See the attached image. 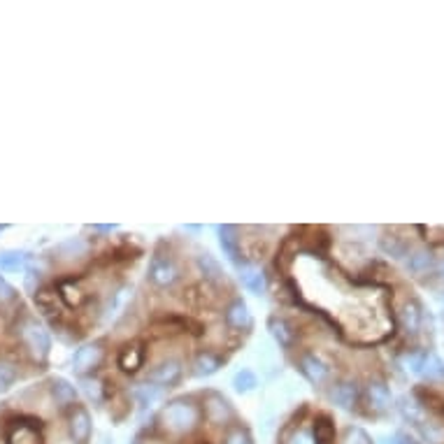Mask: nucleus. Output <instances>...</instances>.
I'll return each mask as SVG.
<instances>
[{"mask_svg":"<svg viewBox=\"0 0 444 444\" xmlns=\"http://www.w3.org/2000/svg\"><path fill=\"white\" fill-rule=\"evenodd\" d=\"M196 263H198L200 275H203L207 282H214V284H217V282L224 280V275H226L224 268H221V263H219L217 259H214L212 254H207V252L200 254Z\"/></svg>","mask_w":444,"mask_h":444,"instance_id":"obj_19","label":"nucleus"},{"mask_svg":"<svg viewBox=\"0 0 444 444\" xmlns=\"http://www.w3.org/2000/svg\"><path fill=\"white\" fill-rule=\"evenodd\" d=\"M219 245L224 249V254L228 256V261H233L235 266L240 263V238H238V228L235 226H219Z\"/></svg>","mask_w":444,"mask_h":444,"instance_id":"obj_13","label":"nucleus"},{"mask_svg":"<svg viewBox=\"0 0 444 444\" xmlns=\"http://www.w3.org/2000/svg\"><path fill=\"white\" fill-rule=\"evenodd\" d=\"M31 254L19 252V249H8V252H0V273H22L29 268Z\"/></svg>","mask_w":444,"mask_h":444,"instance_id":"obj_14","label":"nucleus"},{"mask_svg":"<svg viewBox=\"0 0 444 444\" xmlns=\"http://www.w3.org/2000/svg\"><path fill=\"white\" fill-rule=\"evenodd\" d=\"M344 444H374L372 437L365 433L363 428H349L346 430V437H344Z\"/></svg>","mask_w":444,"mask_h":444,"instance_id":"obj_31","label":"nucleus"},{"mask_svg":"<svg viewBox=\"0 0 444 444\" xmlns=\"http://www.w3.org/2000/svg\"><path fill=\"white\" fill-rule=\"evenodd\" d=\"M8 300H15V289L0 277V303H8Z\"/></svg>","mask_w":444,"mask_h":444,"instance_id":"obj_34","label":"nucleus"},{"mask_svg":"<svg viewBox=\"0 0 444 444\" xmlns=\"http://www.w3.org/2000/svg\"><path fill=\"white\" fill-rule=\"evenodd\" d=\"M142 360H144V351L142 346L137 344H130L119 353V367L123 372H137L142 367Z\"/></svg>","mask_w":444,"mask_h":444,"instance_id":"obj_20","label":"nucleus"},{"mask_svg":"<svg viewBox=\"0 0 444 444\" xmlns=\"http://www.w3.org/2000/svg\"><path fill=\"white\" fill-rule=\"evenodd\" d=\"M205 414L212 423H228L233 419V407L224 395L219 393H210L205 398Z\"/></svg>","mask_w":444,"mask_h":444,"instance_id":"obj_7","label":"nucleus"},{"mask_svg":"<svg viewBox=\"0 0 444 444\" xmlns=\"http://www.w3.org/2000/svg\"><path fill=\"white\" fill-rule=\"evenodd\" d=\"M102 358V349L98 342H91V344H84L79 346L77 351H75L72 356V370L77 374H86V372H93V367H98Z\"/></svg>","mask_w":444,"mask_h":444,"instance_id":"obj_6","label":"nucleus"},{"mask_svg":"<svg viewBox=\"0 0 444 444\" xmlns=\"http://www.w3.org/2000/svg\"><path fill=\"white\" fill-rule=\"evenodd\" d=\"M268 330H270V335L275 337V342L284 346V349H289V346L293 344V330H291V326L284 321L282 316H270Z\"/></svg>","mask_w":444,"mask_h":444,"instance_id":"obj_18","label":"nucleus"},{"mask_svg":"<svg viewBox=\"0 0 444 444\" xmlns=\"http://www.w3.org/2000/svg\"><path fill=\"white\" fill-rule=\"evenodd\" d=\"M330 400L332 405L349 412L358 402V386L353 384V381H337V384L330 388Z\"/></svg>","mask_w":444,"mask_h":444,"instance_id":"obj_9","label":"nucleus"},{"mask_svg":"<svg viewBox=\"0 0 444 444\" xmlns=\"http://www.w3.org/2000/svg\"><path fill=\"white\" fill-rule=\"evenodd\" d=\"M395 444H421V442H416L412 435H407V433H398L395 435V440H393Z\"/></svg>","mask_w":444,"mask_h":444,"instance_id":"obj_36","label":"nucleus"},{"mask_svg":"<svg viewBox=\"0 0 444 444\" xmlns=\"http://www.w3.org/2000/svg\"><path fill=\"white\" fill-rule=\"evenodd\" d=\"M381 444H395L393 440H384V442H381Z\"/></svg>","mask_w":444,"mask_h":444,"instance_id":"obj_38","label":"nucleus"},{"mask_svg":"<svg viewBox=\"0 0 444 444\" xmlns=\"http://www.w3.org/2000/svg\"><path fill=\"white\" fill-rule=\"evenodd\" d=\"M84 393H86L93 402H100V400H102V386H100V381H95V379H84Z\"/></svg>","mask_w":444,"mask_h":444,"instance_id":"obj_33","label":"nucleus"},{"mask_svg":"<svg viewBox=\"0 0 444 444\" xmlns=\"http://www.w3.org/2000/svg\"><path fill=\"white\" fill-rule=\"evenodd\" d=\"M421 319H423L421 305L414 303V300L405 303V307H402V326H405V330L407 332H419Z\"/></svg>","mask_w":444,"mask_h":444,"instance_id":"obj_22","label":"nucleus"},{"mask_svg":"<svg viewBox=\"0 0 444 444\" xmlns=\"http://www.w3.org/2000/svg\"><path fill=\"white\" fill-rule=\"evenodd\" d=\"M137 395H140L142 405H151V402H156L161 398V391H158V386H154V384H144V386H140Z\"/></svg>","mask_w":444,"mask_h":444,"instance_id":"obj_32","label":"nucleus"},{"mask_svg":"<svg viewBox=\"0 0 444 444\" xmlns=\"http://www.w3.org/2000/svg\"><path fill=\"white\" fill-rule=\"evenodd\" d=\"M300 372L305 374V379L314 386H321L323 381L328 379V365H326L316 353H305L300 358Z\"/></svg>","mask_w":444,"mask_h":444,"instance_id":"obj_8","label":"nucleus"},{"mask_svg":"<svg viewBox=\"0 0 444 444\" xmlns=\"http://www.w3.org/2000/svg\"><path fill=\"white\" fill-rule=\"evenodd\" d=\"M435 268V256L426 252V249H414L412 254L407 256V270L414 275H426Z\"/></svg>","mask_w":444,"mask_h":444,"instance_id":"obj_17","label":"nucleus"},{"mask_svg":"<svg viewBox=\"0 0 444 444\" xmlns=\"http://www.w3.org/2000/svg\"><path fill=\"white\" fill-rule=\"evenodd\" d=\"M5 231V226H0V233H3Z\"/></svg>","mask_w":444,"mask_h":444,"instance_id":"obj_39","label":"nucleus"},{"mask_svg":"<svg viewBox=\"0 0 444 444\" xmlns=\"http://www.w3.org/2000/svg\"><path fill=\"white\" fill-rule=\"evenodd\" d=\"M158 421H161V426L168 430V433L184 435V433H191L200 423V409L198 405H193L191 400L177 398V400H170L168 405L161 409Z\"/></svg>","mask_w":444,"mask_h":444,"instance_id":"obj_1","label":"nucleus"},{"mask_svg":"<svg viewBox=\"0 0 444 444\" xmlns=\"http://www.w3.org/2000/svg\"><path fill=\"white\" fill-rule=\"evenodd\" d=\"M19 377L17 367L12 363H5V360H0V391H8V388L15 384Z\"/></svg>","mask_w":444,"mask_h":444,"instance_id":"obj_27","label":"nucleus"},{"mask_svg":"<svg viewBox=\"0 0 444 444\" xmlns=\"http://www.w3.org/2000/svg\"><path fill=\"white\" fill-rule=\"evenodd\" d=\"M19 339H22L26 351H29L36 360H47V356H49L52 337H49V332H47V328L38 321V319L26 316L24 321L19 323Z\"/></svg>","mask_w":444,"mask_h":444,"instance_id":"obj_2","label":"nucleus"},{"mask_svg":"<svg viewBox=\"0 0 444 444\" xmlns=\"http://www.w3.org/2000/svg\"><path fill=\"white\" fill-rule=\"evenodd\" d=\"M289 444H314V440H312V433H307V430H298Z\"/></svg>","mask_w":444,"mask_h":444,"instance_id":"obj_35","label":"nucleus"},{"mask_svg":"<svg viewBox=\"0 0 444 444\" xmlns=\"http://www.w3.org/2000/svg\"><path fill=\"white\" fill-rule=\"evenodd\" d=\"M59 252L66 256H75V254H84L86 252V242L84 240H79V238H75V240H68L63 242V245L59 247Z\"/></svg>","mask_w":444,"mask_h":444,"instance_id":"obj_30","label":"nucleus"},{"mask_svg":"<svg viewBox=\"0 0 444 444\" xmlns=\"http://www.w3.org/2000/svg\"><path fill=\"white\" fill-rule=\"evenodd\" d=\"M256 386H259V377H256L254 370H249V367H242V370L235 372L233 388L238 393H252Z\"/></svg>","mask_w":444,"mask_h":444,"instance_id":"obj_24","label":"nucleus"},{"mask_svg":"<svg viewBox=\"0 0 444 444\" xmlns=\"http://www.w3.org/2000/svg\"><path fill=\"white\" fill-rule=\"evenodd\" d=\"M224 444H254V440H252V435H249L247 428L235 426L233 430H228Z\"/></svg>","mask_w":444,"mask_h":444,"instance_id":"obj_29","label":"nucleus"},{"mask_svg":"<svg viewBox=\"0 0 444 444\" xmlns=\"http://www.w3.org/2000/svg\"><path fill=\"white\" fill-rule=\"evenodd\" d=\"M435 273H437V277H440V280L444 282V261H442V263H435Z\"/></svg>","mask_w":444,"mask_h":444,"instance_id":"obj_37","label":"nucleus"},{"mask_svg":"<svg viewBox=\"0 0 444 444\" xmlns=\"http://www.w3.org/2000/svg\"><path fill=\"white\" fill-rule=\"evenodd\" d=\"M91 414L84 405H75L68 414V433L75 444H86L91 440Z\"/></svg>","mask_w":444,"mask_h":444,"instance_id":"obj_4","label":"nucleus"},{"mask_svg":"<svg viewBox=\"0 0 444 444\" xmlns=\"http://www.w3.org/2000/svg\"><path fill=\"white\" fill-rule=\"evenodd\" d=\"M221 365H224V360H221L217 353L203 351L193 360V372H196V377H212V374H217L221 370Z\"/></svg>","mask_w":444,"mask_h":444,"instance_id":"obj_16","label":"nucleus"},{"mask_svg":"<svg viewBox=\"0 0 444 444\" xmlns=\"http://www.w3.org/2000/svg\"><path fill=\"white\" fill-rule=\"evenodd\" d=\"M179 377H182V363H179L177 358L161 360V363H158L156 367H151V372H149V381L151 384H156L158 388L177 384Z\"/></svg>","mask_w":444,"mask_h":444,"instance_id":"obj_5","label":"nucleus"},{"mask_svg":"<svg viewBox=\"0 0 444 444\" xmlns=\"http://www.w3.org/2000/svg\"><path fill=\"white\" fill-rule=\"evenodd\" d=\"M238 268H240V280H242V284H245V289L249 291V293L261 296L263 291H266V275L247 261H240Z\"/></svg>","mask_w":444,"mask_h":444,"instance_id":"obj_11","label":"nucleus"},{"mask_svg":"<svg viewBox=\"0 0 444 444\" xmlns=\"http://www.w3.org/2000/svg\"><path fill=\"white\" fill-rule=\"evenodd\" d=\"M179 270L177 263L168 254H154L149 263V282L158 289H168L177 282Z\"/></svg>","mask_w":444,"mask_h":444,"instance_id":"obj_3","label":"nucleus"},{"mask_svg":"<svg viewBox=\"0 0 444 444\" xmlns=\"http://www.w3.org/2000/svg\"><path fill=\"white\" fill-rule=\"evenodd\" d=\"M428 353H430V351H412V353H407V356H405L407 370L414 372V374H421V372H423V365H426Z\"/></svg>","mask_w":444,"mask_h":444,"instance_id":"obj_28","label":"nucleus"},{"mask_svg":"<svg viewBox=\"0 0 444 444\" xmlns=\"http://www.w3.org/2000/svg\"><path fill=\"white\" fill-rule=\"evenodd\" d=\"M379 247H381V252L393 256V259H405V256H409L407 240H402L400 235H386V238L379 240Z\"/></svg>","mask_w":444,"mask_h":444,"instance_id":"obj_21","label":"nucleus"},{"mask_svg":"<svg viewBox=\"0 0 444 444\" xmlns=\"http://www.w3.org/2000/svg\"><path fill=\"white\" fill-rule=\"evenodd\" d=\"M365 395H367V405H370L374 412H386V409L391 407V391H388V386L381 384V381H370Z\"/></svg>","mask_w":444,"mask_h":444,"instance_id":"obj_15","label":"nucleus"},{"mask_svg":"<svg viewBox=\"0 0 444 444\" xmlns=\"http://www.w3.org/2000/svg\"><path fill=\"white\" fill-rule=\"evenodd\" d=\"M49 393H52V398L59 407H70L72 409L75 405H77V388H75L70 381L63 379V377L52 379Z\"/></svg>","mask_w":444,"mask_h":444,"instance_id":"obj_10","label":"nucleus"},{"mask_svg":"<svg viewBox=\"0 0 444 444\" xmlns=\"http://www.w3.org/2000/svg\"><path fill=\"white\" fill-rule=\"evenodd\" d=\"M312 440H314V444H332V440H335V428H332V423L328 419L314 421Z\"/></svg>","mask_w":444,"mask_h":444,"instance_id":"obj_25","label":"nucleus"},{"mask_svg":"<svg viewBox=\"0 0 444 444\" xmlns=\"http://www.w3.org/2000/svg\"><path fill=\"white\" fill-rule=\"evenodd\" d=\"M226 323L235 330H247L249 326H252V312H249L247 303L242 300V298H238V300H233L231 305H228Z\"/></svg>","mask_w":444,"mask_h":444,"instance_id":"obj_12","label":"nucleus"},{"mask_svg":"<svg viewBox=\"0 0 444 444\" xmlns=\"http://www.w3.org/2000/svg\"><path fill=\"white\" fill-rule=\"evenodd\" d=\"M421 377H426V379H442L444 377V363L435 356V353H428Z\"/></svg>","mask_w":444,"mask_h":444,"instance_id":"obj_26","label":"nucleus"},{"mask_svg":"<svg viewBox=\"0 0 444 444\" xmlns=\"http://www.w3.org/2000/svg\"><path fill=\"white\" fill-rule=\"evenodd\" d=\"M8 444H43V442H40V435L36 428L29 426V423H19L10 433Z\"/></svg>","mask_w":444,"mask_h":444,"instance_id":"obj_23","label":"nucleus"}]
</instances>
